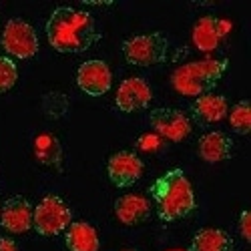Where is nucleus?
Returning <instances> with one entry per match:
<instances>
[{"mask_svg": "<svg viewBox=\"0 0 251 251\" xmlns=\"http://www.w3.org/2000/svg\"><path fill=\"white\" fill-rule=\"evenodd\" d=\"M49 45L60 54H80L93 49L102 32L91 12L73 6H58L47 20Z\"/></svg>", "mask_w": 251, "mask_h": 251, "instance_id": "1", "label": "nucleus"}, {"mask_svg": "<svg viewBox=\"0 0 251 251\" xmlns=\"http://www.w3.org/2000/svg\"><path fill=\"white\" fill-rule=\"evenodd\" d=\"M149 195L155 203L157 217L165 223L189 217L197 207L193 185L183 169H171L157 177L149 187Z\"/></svg>", "mask_w": 251, "mask_h": 251, "instance_id": "2", "label": "nucleus"}, {"mask_svg": "<svg viewBox=\"0 0 251 251\" xmlns=\"http://www.w3.org/2000/svg\"><path fill=\"white\" fill-rule=\"evenodd\" d=\"M229 60L227 58H203L185 62L177 67L171 75V85L173 89L183 97H201L211 93L223 75L227 73Z\"/></svg>", "mask_w": 251, "mask_h": 251, "instance_id": "3", "label": "nucleus"}, {"mask_svg": "<svg viewBox=\"0 0 251 251\" xmlns=\"http://www.w3.org/2000/svg\"><path fill=\"white\" fill-rule=\"evenodd\" d=\"M125 60L133 67H157L169 60L171 40L163 30L129 36L121 45Z\"/></svg>", "mask_w": 251, "mask_h": 251, "instance_id": "4", "label": "nucleus"}, {"mask_svg": "<svg viewBox=\"0 0 251 251\" xmlns=\"http://www.w3.org/2000/svg\"><path fill=\"white\" fill-rule=\"evenodd\" d=\"M73 223V211L58 195H47L40 199L32 213V229L43 237H54Z\"/></svg>", "mask_w": 251, "mask_h": 251, "instance_id": "5", "label": "nucleus"}, {"mask_svg": "<svg viewBox=\"0 0 251 251\" xmlns=\"http://www.w3.org/2000/svg\"><path fill=\"white\" fill-rule=\"evenodd\" d=\"M0 47L10 58L28 60L38 52L40 43L30 23H26L25 18H10L0 36Z\"/></svg>", "mask_w": 251, "mask_h": 251, "instance_id": "6", "label": "nucleus"}, {"mask_svg": "<svg viewBox=\"0 0 251 251\" xmlns=\"http://www.w3.org/2000/svg\"><path fill=\"white\" fill-rule=\"evenodd\" d=\"M149 125L157 135L173 143H181L183 139H187L193 129L191 119L187 117V113L179 109H171V107L153 109L149 113Z\"/></svg>", "mask_w": 251, "mask_h": 251, "instance_id": "7", "label": "nucleus"}, {"mask_svg": "<svg viewBox=\"0 0 251 251\" xmlns=\"http://www.w3.org/2000/svg\"><path fill=\"white\" fill-rule=\"evenodd\" d=\"M145 173L143 159L133 151H117L107 161V175L109 181L119 187V189H127L133 187Z\"/></svg>", "mask_w": 251, "mask_h": 251, "instance_id": "8", "label": "nucleus"}, {"mask_svg": "<svg viewBox=\"0 0 251 251\" xmlns=\"http://www.w3.org/2000/svg\"><path fill=\"white\" fill-rule=\"evenodd\" d=\"M76 85L89 97H102L111 91L113 73L107 62L100 58L85 60L76 71Z\"/></svg>", "mask_w": 251, "mask_h": 251, "instance_id": "9", "label": "nucleus"}, {"mask_svg": "<svg viewBox=\"0 0 251 251\" xmlns=\"http://www.w3.org/2000/svg\"><path fill=\"white\" fill-rule=\"evenodd\" d=\"M153 100V89L143 76H129L125 78L115 97V104L121 113H137L147 109Z\"/></svg>", "mask_w": 251, "mask_h": 251, "instance_id": "10", "label": "nucleus"}, {"mask_svg": "<svg viewBox=\"0 0 251 251\" xmlns=\"http://www.w3.org/2000/svg\"><path fill=\"white\" fill-rule=\"evenodd\" d=\"M32 213H34V207L26 197L12 195L0 207V225L8 233H14V235L26 233L28 229H32Z\"/></svg>", "mask_w": 251, "mask_h": 251, "instance_id": "11", "label": "nucleus"}, {"mask_svg": "<svg viewBox=\"0 0 251 251\" xmlns=\"http://www.w3.org/2000/svg\"><path fill=\"white\" fill-rule=\"evenodd\" d=\"M229 30H231V23L229 20L213 16V14L201 16L193 25V45L201 52H211L221 45V40L227 36Z\"/></svg>", "mask_w": 251, "mask_h": 251, "instance_id": "12", "label": "nucleus"}, {"mask_svg": "<svg viewBox=\"0 0 251 251\" xmlns=\"http://www.w3.org/2000/svg\"><path fill=\"white\" fill-rule=\"evenodd\" d=\"M197 153L205 163H223L233 155V139L223 131H209L199 137Z\"/></svg>", "mask_w": 251, "mask_h": 251, "instance_id": "13", "label": "nucleus"}, {"mask_svg": "<svg viewBox=\"0 0 251 251\" xmlns=\"http://www.w3.org/2000/svg\"><path fill=\"white\" fill-rule=\"evenodd\" d=\"M115 215L123 225H141L151 217V201L137 193L123 195L115 201Z\"/></svg>", "mask_w": 251, "mask_h": 251, "instance_id": "14", "label": "nucleus"}, {"mask_svg": "<svg viewBox=\"0 0 251 251\" xmlns=\"http://www.w3.org/2000/svg\"><path fill=\"white\" fill-rule=\"evenodd\" d=\"M227 113H229V104H227V99L223 95L207 93V95L197 97L191 102V117L199 125L219 123L227 117Z\"/></svg>", "mask_w": 251, "mask_h": 251, "instance_id": "15", "label": "nucleus"}, {"mask_svg": "<svg viewBox=\"0 0 251 251\" xmlns=\"http://www.w3.org/2000/svg\"><path fill=\"white\" fill-rule=\"evenodd\" d=\"M65 245L69 251H99L100 241L97 229L87 221H73L65 231Z\"/></svg>", "mask_w": 251, "mask_h": 251, "instance_id": "16", "label": "nucleus"}, {"mask_svg": "<svg viewBox=\"0 0 251 251\" xmlns=\"http://www.w3.org/2000/svg\"><path fill=\"white\" fill-rule=\"evenodd\" d=\"M189 251H233V237L225 229L203 227L193 235Z\"/></svg>", "mask_w": 251, "mask_h": 251, "instance_id": "17", "label": "nucleus"}, {"mask_svg": "<svg viewBox=\"0 0 251 251\" xmlns=\"http://www.w3.org/2000/svg\"><path fill=\"white\" fill-rule=\"evenodd\" d=\"M34 157L40 165L50 167V169L62 171V159H65V151H62L60 141L50 135L43 133L34 139Z\"/></svg>", "mask_w": 251, "mask_h": 251, "instance_id": "18", "label": "nucleus"}, {"mask_svg": "<svg viewBox=\"0 0 251 251\" xmlns=\"http://www.w3.org/2000/svg\"><path fill=\"white\" fill-rule=\"evenodd\" d=\"M40 109H43L45 117L50 121H58L62 117L69 115L71 109V100L65 93L60 91H49L43 95V100H40Z\"/></svg>", "mask_w": 251, "mask_h": 251, "instance_id": "19", "label": "nucleus"}, {"mask_svg": "<svg viewBox=\"0 0 251 251\" xmlns=\"http://www.w3.org/2000/svg\"><path fill=\"white\" fill-rule=\"evenodd\" d=\"M229 117V125L237 135H249L251 133V107H249V100L243 99L239 102H235L231 111L227 113Z\"/></svg>", "mask_w": 251, "mask_h": 251, "instance_id": "20", "label": "nucleus"}, {"mask_svg": "<svg viewBox=\"0 0 251 251\" xmlns=\"http://www.w3.org/2000/svg\"><path fill=\"white\" fill-rule=\"evenodd\" d=\"M18 80L16 62L10 56H0V95L8 93Z\"/></svg>", "mask_w": 251, "mask_h": 251, "instance_id": "21", "label": "nucleus"}, {"mask_svg": "<svg viewBox=\"0 0 251 251\" xmlns=\"http://www.w3.org/2000/svg\"><path fill=\"white\" fill-rule=\"evenodd\" d=\"M239 233L243 237V241H251V213L247 211V209H243V211L239 213Z\"/></svg>", "mask_w": 251, "mask_h": 251, "instance_id": "22", "label": "nucleus"}, {"mask_svg": "<svg viewBox=\"0 0 251 251\" xmlns=\"http://www.w3.org/2000/svg\"><path fill=\"white\" fill-rule=\"evenodd\" d=\"M0 251H18V245L14 239H10L6 235H0Z\"/></svg>", "mask_w": 251, "mask_h": 251, "instance_id": "23", "label": "nucleus"}, {"mask_svg": "<svg viewBox=\"0 0 251 251\" xmlns=\"http://www.w3.org/2000/svg\"><path fill=\"white\" fill-rule=\"evenodd\" d=\"M123 251H135V249H123Z\"/></svg>", "mask_w": 251, "mask_h": 251, "instance_id": "24", "label": "nucleus"}]
</instances>
